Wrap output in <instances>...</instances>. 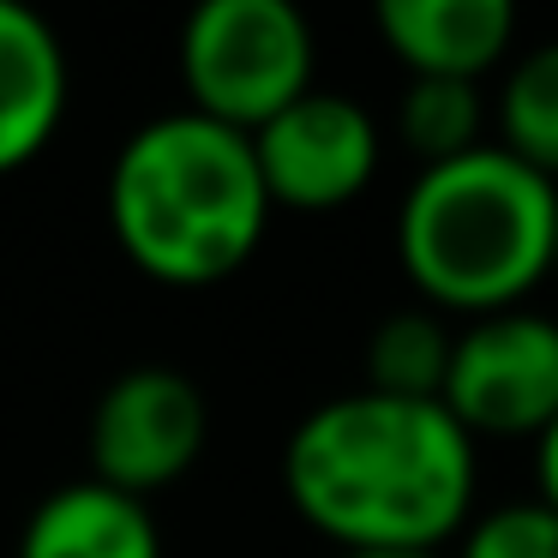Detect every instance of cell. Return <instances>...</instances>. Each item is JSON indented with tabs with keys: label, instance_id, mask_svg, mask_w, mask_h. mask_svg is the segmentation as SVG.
<instances>
[{
	"label": "cell",
	"instance_id": "277c9868",
	"mask_svg": "<svg viewBox=\"0 0 558 558\" xmlns=\"http://www.w3.org/2000/svg\"><path fill=\"white\" fill-rule=\"evenodd\" d=\"M186 109L258 133L270 114L313 90L318 43L294 0H205L181 25Z\"/></svg>",
	"mask_w": 558,
	"mask_h": 558
},
{
	"label": "cell",
	"instance_id": "30bf717a",
	"mask_svg": "<svg viewBox=\"0 0 558 558\" xmlns=\"http://www.w3.org/2000/svg\"><path fill=\"white\" fill-rule=\"evenodd\" d=\"M13 558H169L157 510L102 481H66L37 498Z\"/></svg>",
	"mask_w": 558,
	"mask_h": 558
},
{
	"label": "cell",
	"instance_id": "8992f818",
	"mask_svg": "<svg viewBox=\"0 0 558 558\" xmlns=\"http://www.w3.org/2000/svg\"><path fill=\"white\" fill-rule=\"evenodd\" d=\"M210 445V402L193 373L181 366H126L102 385L90 402L85 450H90V481L114 486L126 498H157L174 481L193 474V462Z\"/></svg>",
	"mask_w": 558,
	"mask_h": 558
},
{
	"label": "cell",
	"instance_id": "ba28073f",
	"mask_svg": "<svg viewBox=\"0 0 558 558\" xmlns=\"http://www.w3.org/2000/svg\"><path fill=\"white\" fill-rule=\"evenodd\" d=\"M73 102L66 43L37 7L0 0V174H19L54 145Z\"/></svg>",
	"mask_w": 558,
	"mask_h": 558
},
{
	"label": "cell",
	"instance_id": "3957f363",
	"mask_svg": "<svg viewBox=\"0 0 558 558\" xmlns=\"http://www.w3.org/2000/svg\"><path fill=\"white\" fill-rule=\"evenodd\" d=\"M553 234L558 181L486 138L409 181L397 205V265L433 313L486 318L529 306L553 277Z\"/></svg>",
	"mask_w": 558,
	"mask_h": 558
},
{
	"label": "cell",
	"instance_id": "9a60e30c",
	"mask_svg": "<svg viewBox=\"0 0 558 558\" xmlns=\"http://www.w3.org/2000/svg\"><path fill=\"white\" fill-rule=\"evenodd\" d=\"M534 481H541V498L558 510V421L534 438Z\"/></svg>",
	"mask_w": 558,
	"mask_h": 558
},
{
	"label": "cell",
	"instance_id": "5bb4252c",
	"mask_svg": "<svg viewBox=\"0 0 558 558\" xmlns=\"http://www.w3.org/2000/svg\"><path fill=\"white\" fill-rule=\"evenodd\" d=\"M457 558H558V510L534 498H505L462 522Z\"/></svg>",
	"mask_w": 558,
	"mask_h": 558
},
{
	"label": "cell",
	"instance_id": "52a82bcc",
	"mask_svg": "<svg viewBox=\"0 0 558 558\" xmlns=\"http://www.w3.org/2000/svg\"><path fill=\"white\" fill-rule=\"evenodd\" d=\"M253 157L270 205L325 217V210L354 205L373 186L378 162H385V133L361 97L313 85L306 97H294L282 114L258 126Z\"/></svg>",
	"mask_w": 558,
	"mask_h": 558
},
{
	"label": "cell",
	"instance_id": "6da1fadb",
	"mask_svg": "<svg viewBox=\"0 0 558 558\" xmlns=\"http://www.w3.org/2000/svg\"><path fill=\"white\" fill-rule=\"evenodd\" d=\"M282 493L337 553H445L481 510V445L438 397L354 385L294 421Z\"/></svg>",
	"mask_w": 558,
	"mask_h": 558
},
{
	"label": "cell",
	"instance_id": "7a4b0ae2",
	"mask_svg": "<svg viewBox=\"0 0 558 558\" xmlns=\"http://www.w3.org/2000/svg\"><path fill=\"white\" fill-rule=\"evenodd\" d=\"M102 210L126 265L169 289H210L234 277L277 217L253 133L198 109L150 114L121 138Z\"/></svg>",
	"mask_w": 558,
	"mask_h": 558
},
{
	"label": "cell",
	"instance_id": "7c38bea8",
	"mask_svg": "<svg viewBox=\"0 0 558 558\" xmlns=\"http://www.w3.org/2000/svg\"><path fill=\"white\" fill-rule=\"evenodd\" d=\"M493 126L510 157L558 181V37L522 49L505 66V85L493 97Z\"/></svg>",
	"mask_w": 558,
	"mask_h": 558
},
{
	"label": "cell",
	"instance_id": "4fadbf2b",
	"mask_svg": "<svg viewBox=\"0 0 558 558\" xmlns=\"http://www.w3.org/2000/svg\"><path fill=\"white\" fill-rule=\"evenodd\" d=\"M486 121L493 102L469 78H409L397 97V138L421 157V169L486 145Z\"/></svg>",
	"mask_w": 558,
	"mask_h": 558
},
{
	"label": "cell",
	"instance_id": "9c48e42d",
	"mask_svg": "<svg viewBox=\"0 0 558 558\" xmlns=\"http://www.w3.org/2000/svg\"><path fill=\"white\" fill-rule=\"evenodd\" d=\"M373 25L409 78H469L481 85L510 61L517 7L510 0H378Z\"/></svg>",
	"mask_w": 558,
	"mask_h": 558
},
{
	"label": "cell",
	"instance_id": "2e32d148",
	"mask_svg": "<svg viewBox=\"0 0 558 558\" xmlns=\"http://www.w3.org/2000/svg\"><path fill=\"white\" fill-rule=\"evenodd\" d=\"M337 558H445V553H337Z\"/></svg>",
	"mask_w": 558,
	"mask_h": 558
},
{
	"label": "cell",
	"instance_id": "e0dca14e",
	"mask_svg": "<svg viewBox=\"0 0 558 558\" xmlns=\"http://www.w3.org/2000/svg\"><path fill=\"white\" fill-rule=\"evenodd\" d=\"M553 277H558V234H553Z\"/></svg>",
	"mask_w": 558,
	"mask_h": 558
},
{
	"label": "cell",
	"instance_id": "5b68a950",
	"mask_svg": "<svg viewBox=\"0 0 558 558\" xmlns=\"http://www.w3.org/2000/svg\"><path fill=\"white\" fill-rule=\"evenodd\" d=\"M457 426L486 438H541L558 421V318L541 306H505L462 318L450 337V366L438 390Z\"/></svg>",
	"mask_w": 558,
	"mask_h": 558
},
{
	"label": "cell",
	"instance_id": "8fae6325",
	"mask_svg": "<svg viewBox=\"0 0 558 558\" xmlns=\"http://www.w3.org/2000/svg\"><path fill=\"white\" fill-rule=\"evenodd\" d=\"M450 337H457V325L433 306L385 313L361 349V385L385 390V397H438L450 366Z\"/></svg>",
	"mask_w": 558,
	"mask_h": 558
}]
</instances>
